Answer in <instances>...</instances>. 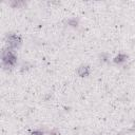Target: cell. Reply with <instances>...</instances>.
<instances>
[{
    "label": "cell",
    "instance_id": "cell-1",
    "mask_svg": "<svg viewBox=\"0 0 135 135\" xmlns=\"http://www.w3.org/2000/svg\"><path fill=\"white\" fill-rule=\"evenodd\" d=\"M20 42H21V39L17 35H10L8 37V43H9V46L12 47V48L17 47Z\"/></svg>",
    "mask_w": 135,
    "mask_h": 135
},
{
    "label": "cell",
    "instance_id": "cell-2",
    "mask_svg": "<svg viewBox=\"0 0 135 135\" xmlns=\"http://www.w3.org/2000/svg\"><path fill=\"white\" fill-rule=\"evenodd\" d=\"M88 73H89V68L88 67H80L78 69V74L80 75V76H82V77L87 76Z\"/></svg>",
    "mask_w": 135,
    "mask_h": 135
},
{
    "label": "cell",
    "instance_id": "cell-3",
    "mask_svg": "<svg viewBox=\"0 0 135 135\" xmlns=\"http://www.w3.org/2000/svg\"><path fill=\"white\" fill-rule=\"evenodd\" d=\"M126 60V56L125 55H119V56H117L116 58H115V61L116 62H123V61H125Z\"/></svg>",
    "mask_w": 135,
    "mask_h": 135
},
{
    "label": "cell",
    "instance_id": "cell-4",
    "mask_svg": "<svg viewBox=\"0 0 135 135\" xmlns=\"http://www.w3.org/2000/svg\"><path fill=\"white\" fill-rule=\"evenodd\" d=\"M33 135H42V132H40V131H35V132L33 133Z\"/></svg>",
    "mask_w": 135,
    "mask_h": 135
}]
</instances>
